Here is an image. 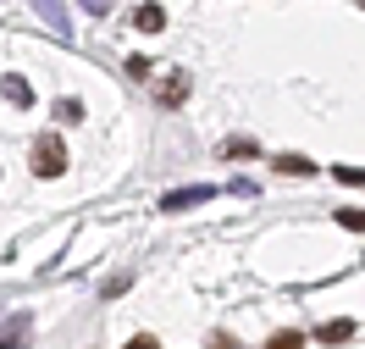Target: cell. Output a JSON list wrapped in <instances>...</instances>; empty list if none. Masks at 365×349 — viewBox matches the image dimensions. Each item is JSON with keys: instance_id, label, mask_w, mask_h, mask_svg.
<instances>
[{"instance_id": "cell-13", "label": "cell", "mask_w": 365, "mask_h": 349, "mask_svg": "<svg viewBox=\"0 0 365 349\" xmlns=\"http://www.w3.org/2000/svg\"><path fill=\"white\" fill-rule=\"evenodd\" d=\"M128 349H160V344H155V338H150V333H138V338H133V344H128Z\"/></svg>"}, {"instance_id": "cell-6", "label": "cell", "mask_w": 365, "mask_h": 349, "mask_svg": "<svg viewBox=\"0 0 365 349\" xmlns=\"http://www.w3.org/2000/svg\"><path fill=\"white\" fill-rule=\"evenodd\" d=\"M200 200H210V188H188V194H166V206H160V211H182V206H200Z\"/></svg>"}, {"instance_id": "cell-4", "label": "cell", "mask_w": 365, "mask_h": 349, "mask_svg": "<svg viewBox=\"0 0 365 349\" xmlns=\"http://www.w3.org/2000/svg\"><path fill=\"white\" fill-rule=\"evenodd\" d=\"M133 23L144 28V34H160V28H166V6H138Z\"/></svg>"}, {"instance_id": "cell-11", "label": "cell", "mask_w": 365, "mask_h": 349, "mask_svg": "<svg viewBox=\"0 0 365 349\" xmlns=\"http://www.w3.org/2000/svg\"><path fill=\"white\" fill-rule=\"evenodd\" d=\"M338 183H365V166H332Z\"/></svg>"}, {"instance_id": "cell-8", "label": "cell", "mask_w": 365, "mask_h": 349, "mask_svg": "<svg viewBox=\"0 0 365 349\" xmlns=\"http://www.w3.org/2000/svg\"><path fill=\"white\" fill-rule=\"evenodd\" d=\"M244 156H255V144H250V139H232V144H222V161H244Z\"/></svg>"}, {"instance_id": "cell-5", "label": "cell", "mask_w": 365, "mask_h": 349, "mask_svg": "<svg viewBox=\"0 0 365 349\" xmlns=\"http://www.w3.org/2000/svg\"><path fill=\"white\" fill-rule=\"evenodd\" d=\"M277 172H288V178H310V172H316V161H304V156H277Z\"/></svg>"}, {"instance_id": "cell-10", "label": "cell", "mask_w": 365, "mask_h": 349, "mask_svg": "<svg viewBox=\"0 0 365 349\" xmlns=\"http://www.w3.org/2000/svg\"><path fill=\"white\" fill-rule=\"evenodd\" d=\"M23 327H28V322H11V333H0V349H28V344H23Z\"/></svg>"}, {"instance_id": "cell-2", "label": "cell", "mask_w": 365, "mask_h": 349, "mask_svg": "<svg viewBox=\"0 0 365 349\" xmlns=\"http://www.w3.org/2000/svg\"><path fill=\"white\" fill-rule=\"evenodd\" d=\"M155 100L160 106H182V100H188V78H182V72H166L155 84Z\"/></svg>"}, {"instance_id": "cell-1", "label": "cell", "mask_w": 365, "mask_h": 349, "mask_svg": "<svg viewBox=\"0 0 365 349\" xmlns=\"http://www.w3.org/2000/svg\"><path fill=\"white\" fill-rule=\"evenodd\" d=\"M34 172H39V178H61V172H67V144L61 139H34Z\"/></svg>"}, {"instance_id": "cell-3", "label": "cell", "mask_w": 365, "mask_h": 349, "mask_svg": "<svg viewBox=\"0 0 365 349\" xmlns=\"http://www.w3.org/2000/svg\"><path fill=\"white\" fill-rule=\"evenodd\" d=\"M354 338V322L349 316H338V322H327V327H316V344H349Z\"/></svg>"}, {"instance_id": "cell-12", "label": "cell", "mask_w": 365, "mask_h": 349, "mask_svg": "<svg viewBox=\"0 0 365 349\" xmlns=\"http://www.w3.org/2000/svg\"><path fill=\"white\" fill-rule=\"evenodd\" d=\"M338 228H360L365 233V211H338Z\"/></svg>"}, {"instance_id": "cell-7", "label": "cell", "mask_w": 365, "mask_h": 349, "mask_svg": "<svg viewBox=\"0 0 365 349\" xmlns=\"http://www.w3.org/2000/svg\"><path fill=\"white\" fill-rule=\"evenodd\" d=\"M266 349H304V333L282 327V333H272V338H266Z\"/></svg>"}, {"instance_id": "cell-9", "label": "cell", "mask_w": 365, "mask_h": 349, "mask_svg": "<svg viewBox=\"0 0 365 349\" xmlns=\"http://www.w3.org/2000/svg\"><path fill=\"white\" fill-rule=\"evenodd\" d=\"M6 94H11V106H28V100H34V89H28L23 78H6Z\"/></svg>"}]
</instances>
